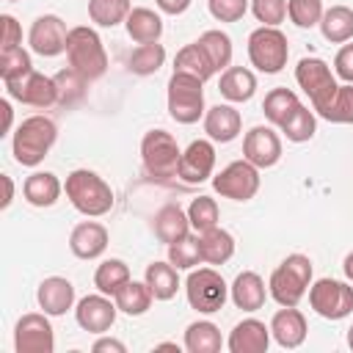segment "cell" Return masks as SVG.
I'll return each instance as SVG.
<instances>
[{
    "mask_svg": "<svg viewBox=\"0 0 353 353\" xmlns=\"http://www.w3.org/2000/svg\"><path fill=\"white\" fill-rule=\"evenodd\" d=\"M157 350H179L174 342H163V345H157Z\"/></svg>",
    "mask_w": 353,
    "mask_h": 353,
    "instance_id": "cell-55",
    "label": "cell"
},
{
    "mask_svg": "<svg viewBox=\"0 0 353 353\" xmlns=\"http://www.w3.org/2000/svg\"><path fill=\"white\" fill-rule=\"evenodd\" d=\"M312 309L325 320H342L353 312V287L339 279H320L309 287Z\"/></svg>",
    "mask_w": 353,
    "mask_h": 353,
    "instance_id": "cell-10",
    "label": "cell"
},
{
    "mask_svg": "<svg viewBox=\"0 0 353 353\" xmlns=\"http://www.w3.org/2000/svg\"><path fill=\"white\" fill-rule=\"evenodd\" d=\"M229 295H232V303L243 312H256L265 306V298H268V287L262 281L259 273L254 270H243L237 273V279L232 281L229 287Z\"/></svg>",
    "mask_w": 353,
    "mask_h": 353,
    "instance_id": "cell-23",
    "label": "cell"
},
{
    "mask_svg": "<svg viewBox=\"0 0 353 353\" xmlns=\"http://www.w3.org/2000/svg\"><path fill=\"white\" fill-rule=\"evenodd\" d=\"M320 30L325 36V41L331 44H345L353 39V8L347 6H331L323 11L320 19Z\"/></svg>",
    "mask_w": 353,
    "mask_h": 353,
    "instance_id": "cell-29",
    "label": "cell"
},
{
    "mask_svg": "<svg viewBox=\"0 0 353 353\" xmlns=\"http://www.w3.org/2000/svg\"><path fill=\"white\" fill-rule=\"evenodd\" d=\"M221 331L210 320H196L185 331V350L188 353H218L221 350Z\"/></svg>",
    "mask_w": 353,
    "mask_h": 353,
    "instance_id": "cell-32",
    "label": "cell"
},
{
    "mask_svg": "<svg viewBox=\"0 0 353 353\" xmlns=\"http://www.w3.org/2000/svg\"><path fill=\"white\" fill-rule=\"evenodd\" d=\"M154 234L160 237V243L171 245L182 237L190 234V221H188V212H182L176 204H165L163 210H157L154 215Z\"/></svg>",
    "mask_w": 353,
    "mask_h": 353,
    "instance_id": "cell-27",
    "label": "cell"
},
{
    "mask_svg": "<svg viewBox=\"0 0 353 353\" xmlns=\"http://www.w3.org/2000/svg\"><path fill=\"white\" fill-rule=\"evenodd\" d=\"M66 58L69 66L74 72H80L88 83L99 80L108 72V52L105 44L99 39V33L88 25H77L69 28V39H66Z\"/></svg>",
    "mask_w": 353,
    "mask_h": 353,
    "instance_id": "cell-3",
    "label": "cell"
},
{
    "mask_svg": "<svg viewBox=\"0 0 353 353\" xmlns=\"http://www.w3.org/2000/svg\"><path fill=\"white\" fill-rule=\"evenodd\" d=\"M334 74L345 83H353V44H345L334 58Z\"/></svg>",
    "mask_w": 353,
    "mask_h": 353,
    "instance_id": "cell-48",
    "label": "cell"
},
{
    "mask_svg": "<svg viewBox=\"0 0 353 353\" xmlns=\"http://www.w3.org/2000/svg\"><path fill=\"white\" fill-rule=\"evenodd\" d=\"M0 110H3V135H6V132H11V119H14L11 102H8V99H3V102H0Z\"/></svg>",
    "mask_w": 353,
    "mask_h": 353,
    "instance_id": "cell-53",
    "label": "cell"
},
{
    "mask_svg": "<svg viewBox=\"0 0 353 353\" xmlns=\"http://www.w3.org/2000/svg\"><path fill=\"white\" fill-rule=\"evenodd\" d=\"M342 270H345V276H347V281H353V251L345 256V262H342Z\"/></svg>",
    "mask_w": 353,
    "mask_h": 353,
    "instance_id": "cell-54",
    "label": "cell"
},
{
    "mask_svg": "<svg viewBox=\"0 0 353 353\" xmlns=\"http://www.w3.org/2000/svg\"><path fill=\"white\" fill-rule=\"evenodd\" d=\"M295 80L298 85L306 91L309 102H312V110L317 113L339 88L331 66L323 61V58H301L298 66H295Z\"/></svg>",
    "mask_w": 353,
    "mask_h": 353,
    "instance_id": "cell-9",
    "label": "cell"
},
{
    "mask_svg": "<svg viewBox=\"0 0 353 353\" xmlns=\"http://www.w3.org/2000/svg\"><path fill=\"white\" fill-rule=\"evenodd\" d=\"M306 317L295 309V306H281L276 314H273V320H270V336L281 345V347H287V350H292V347H301L303 345V339H306Z\"/></svg>",
    "mask_w": 353,
    "mask_h": 353,
    "instance_id": "cell-19",
    "label": "cell"
},
{
    "mask_svg": "<svg viewBox=\"0 0 353 353\" xmlns=\"http://www.w3.org/2000/svg\"><path fill=\"white\" fill-rule=\"evenodd\" d=\"M243 157L256 168H270L281 160V138L273 127H251L243 138Z\"/></svg>",
    "mask_w": 353,
    "mask_h": 353,
    "instance_id": "cell-15",
    "label": "cell"
},
{
    "mask_svg": "<svg viewBox=\"0 0 353 353\" xmlns=\"http://www.w3.org/2000/svg\"><path fill=\"white\" fill-rule=\"evenodd\" d=\"M240 130H243V119H240V110H234L232 105H212L204 113V132L215 143L234 141Z\"/></svg>",
    "mask_w": 353,
    "mask_h": 353,
    "instance_id": "cell-22",
    "label": "cell"
},
{
    "mask_svg": "<svg viewBox=\"0 0 353 353\" xmlns=\"http://www.w3.org/2000/svg\"><path fill=\"white\" fill-rule=\"evenodd\" d=\"M85 83H88V80H85L80 72H74L72 66H69V69H61V72L55 74L58 102H61V105H74V102H80L83 94H85Z\"/></svg>",
    "mask_w": 353,
    "mask_h": 353,
    "instance_id": "cell-44",
    "label": "cell"
},
{
    "mask_svg": "<svg viewBox=\"0 0 353 353\" xmlns=\"http://www.w3.org/2000/svg\"><path fill=\"white\" fill-rule=\"evenodd\" d=\"M218 218H221V210H218L215 199H210V196H199L188 207V221H190V229H196V234L218 226Z\"/></svg>",
    "mask_w": 353,
    "mask_h": 353,
    "instance_id": "cell-41",
    "label": "cell"
},
{
    "mask_svg": "<svg viewBox=\"0 0 353 353\" xmlns=\"http://www.w3.org/2000/svg\"><path fill=\"white\" fill-rule=\"evenodd\" d=\"M157 8H160L163 14L176 17V14H185V11L190 8V0H157Z\"/></svg>",
    "mask_w": 353,
    "mask_h": 353,
    "instance_id": "cell-51",
    "label": "cell"
},
{
    "mask_svg": "<svg viewBox=\"0 0 353 353\" xmlns=\"http://www.w3.org/2000/svg\"><path fill=\"white\" fill-rule=\"evenodd\" d=\"M63 190H66V199L72 201V207L77 212H83L85 218L108 215L110 207H113V190H110V185L97 171L74 168L66 176Z\"/></svg>",
    "mask_w": 353,
    "mask_h": 353,
    "instance_id": "cell-1",
    "label": "cell"
},
{
    "mask_svg": "<svg viewBox=\"0 0 353 353\" xmlns=\"http://www.w3.org/2000/svg\"><path fill=\"white\" fill-rule=\"evenodd\" d=\"M279 130L287 135V141L303 143V141H309V138L317 132V119H314V113L301 102V105L292 110V116H290Z\"/></svg>",
    "mask_w": 353,
    "mask_h": 353,
    "instance_id": "cell-40",
    "label": "cell"
},
{
    "mask_svg": "<svg viewBox=\"0 0 353 353\" xmlns=\"http://www.w3.org/2000/svg\"><path fill=\"white\" fill-rule=\"evenodd\" d=\"M179 146H176V138L165 130H149L141 141V160H143V168L149 176L154 179H171L176 176V168H179Z\"/></svg>",
    "mask_w": 353,
    "mask_h": 353,
    "instance_id": "cell-6",
    "label": "cell"
},
{
    "mask_svg": "<svg viewBox=\"0 0 353 353\" xmlns=\"http://www.w3.org/2000/svg\"><path fill=\"white\" fill-rule=\"evenodd\" d=\"M61 190H63V185L52 171H33L22 185V196L33 207H52L58 201Z\"/></svg>",
    "mask_w": 353,
    "mask_h": 353,
    "instance_id": "cell-24",
    "label": "cell"
},
{
    "mask_svg": "<svg viewBox=\"0 0 353 353\" xmlns=\"http://www.w3.org/2000/svg\"><path fill=\"white\" fill-rule=\"evenodd\" d=\"M323 0H287V17L298 28H314L323 19Z\"/></svg>",
    "mask_w": 353,
    "mask_h": 353,
    "instance_id": "cell-45",
    "label": "cell"
},
{
    "mask_svg": "<svg viewBox=\"0 0 353 353\" xmlns=\"http://www.w3.org/2000/svg\"><path fill=\"white\" fill-rule=\"evenodd\" d=\"M251 11L262 25L279 28L287 17V0H251Z\"/></svg>",
    "mask_w": 353,
    "mask_h": 353,
    "instance_id": "cell-46",
    "label": "cell"
},
{
    "mask_svg": "<svg viewBox=\"0 0 353 353\" xmlns=\"http://www.w3.org/2000/svg\"><path fill=\"white\" fill-rule=\"evenodd\" d=\"M204 80L185 74V72H174L168 77V113L174 121L179 124H196L207 110H204Z\"/></svg>",
    "mask_w": 353,
    "mask_h": 353,
    "instance_id": "cell-5",
    "label": "cell"
},
{
    "mask_svg": "<svg viewBox=\"0 0 353 353\" xmlns=\"http://www.w3.org/2000/svg\"><path fill=\"white\" fill-rule=\"evenodd\" d=\"M28 72H33V63H30L28 50H22V44L0 50V77H3V83H11V80H17Z\"/></svg>",
    "mask_w": 353,
    "mask_h": 353,
    "instance_id": "cell-42",
    "label": "cell"
},
{
    "mask_svg": "<svg viewBox=\"0 0 353 353\" xmlns=\"http://www.w3.org/2000/svg\"><path fill=\"white\" fill-rule=\"evenodd\" d=\"M130 281V268L121 259H105L94 273V287L105 295H116Z\"/></svg>",
    "mask_w": 353,
    "mask_h": 353,
    "instance_id": "cell-38",
    "label": "cell"
},
{
    "mask_svg": "<svg viewBox=\"0 0 353 353\" xmlns=\"http://www.w3.org/2000/svg\"><path fill=\"white\" fill-rule=\"evenodd\" d=\"M199 248H201V262L223 265V262H229L234 256V237L226 229L212 226V229L199 234Z\"/></svg>",
    "mask_w": 353,
    "mask_h": 353,
    "instance_id": "cell-26",
    "label": "cell"
},
{
    "mask_svg": "<svg viewBox=\"0 0 353 353\" xmlns=\"http://www.w3.org/2000/svg\"><path fill=\"white\" fill-rule=\"evenodd\" d=\"M132 11L130 0H88V17L99 28H113L127 19Z\"/></svg>",
    "mask_w": 353,
    "mask_h": 353,
    "instance_id": "cell-39",
    "label": "cell"
},
{
    "mask_svg": "<svg viewBox=\"0 0 353 353\" xmlns=\"http://www.w3.org/2000/svg\"><path fill=\"white\" fill-rule=\"evenodd\" d=\"M0 182H3V190H6V193H3L0 207L6 210V207L11 204V199H14V182H11V176H8V174H3V176H0Z\"/></svg>",
    "mask_w": 353,
    "mask_h": 353,
    "instance_id": "cell-52",
    "label": "cell"
},
{
    "mask_svg": "<svg viewBox=\"0 0 353 353\" xmlns=\"http://www.w3.org/2000/svg\"><path fill=\"white\" fill-rule=\"evenodd\" d=\"M66 39H69V30H66V22L55 14H41L36 17V22L30 25V33H28V44L36 55L41 58H55L61 52H66Z\"/></svg>",
    "mask_w": 353,
    "mask_h": 353,
    "instance_id": "cell-14",
    "label": "cell"
},
{
    "mask_svg": "<svg viewBox=\"0 0 353 353\" xmlns=\"http://www.w3.org/2000/svg\"><path fill=\"white\" fill-rule=\"evenodd\" d=\"M317 116L331 124H353V83L339 85L336 94L317 110Z\"/></svg>",
    "mask_w": 353,
    "mask_h": 353,
    "instance_id": "cell-36",
    "label": "cell"
},
{
    "mask_svg": "<svg viewBox=\"0 0 353 353\" xmlns=\"http://www.w3.org/2000/svg\"><path fill=\"white\" fill-rule=\"evenodd\" d=\"M0 22H3V50H8V47H19V44H22L19 22H17L11 14H3Z\"/></svg>",
    "mask_w": 353,
    "mask_h": 353,
    "instance_id": "cell-49",
    "label": "cell"
},
{
    "mask_svg": "<svg viewBox=\"0 0 353 353\" xmlns=\"http://www.w3.org/2000/svg\"><path fill=\"white\" fill-rule=\"evenodd\" d=\"M168 262L176 270H193L201 262V248H199V234L196 237H182L168 245Z\"/></svg>",
    "mask_w": 353,
    "mask_h": 353,
    "instance_id": "cell-43",
    "label": "cell"
},
{
    "mask_svg": "<svg viewBox=\"0 0 353 353\" xmlns=\"http://www.w3.org/2000/svg\"><path fill=\"white\" fill-rule=\"evenodd\" d=\"M14 347L17 353H52L55 350V334L47 320V312H30L17 320L14 328Z\"/></svg>",
    "mask_w": 353,
    "mask_h": 353,
    "instance_id": "cell-12",
    "label": "cell"
},
{
    "mask_svg": "<svg viewBox=\"0 0 353 353\" xmlns=\"http://www.w3.org/2000/svg\"><path fill=\"white\" fill-rule=\"evenodd\" d=\"M143 281L149 284L154 301H171L179 290V276H176V268L171 262H152L146 268Z\"/></svg>",
    "mask_w": 353,
    "mask_h": 353,
    "instance_id": "cell-30",
    "label": "cell"
},
{
    "mask_svg": "<svg viewBox=\"0 0 353 353\" xmlns=\"http://www.w3.org/2000/svg\"><path fill=\"white\" fill-rule=\"evenodd\" d=\"M185 292H188V303L201 314L221 312L229 298V287H226L223 276L212 268L190 270V276L185 281Z\"/></svg>",
    "mask_w": 353,
    "mask_h": 353,
    "instance_id": "cell-8",
    "label": "cell"
},
{
    "mask_svg": "<svg viewBox=\"0 0 353 353\" xmlns=\"http://www.w3.org/2000/svg\"><path fill=\"white\" fill-rule=\"evenodd\" d=\"M312 287V259L303 254H290L268 281V292L279 306H298Z\"/></svg>",
    "mask_w": 353,
    "mask_h": 353,
    "instance_id": "cell-4",
    "label": "cell"
},
{
    "mask_svg": "<svg viewBox=\"0 0 353 353\" xmlns=\"http://www.w3.org/2000/svg\"><path fill=\"white\" fill-rule=\"evenodd\" d=\"M270 345V325H265L262 320L256 317H245L240 320L232 334H229V342L226 347L232 353H265Z\"/></svg>",
    "mask_w": 353,
    "mask_h": 353,
    "instance_id": "cell-18",
    "label": "cell"
},
{
    "mask_svg": "<svg viewBox=\"0 0 353 353\" xmlns=\"http://www.w3.org/2000/svg\"><path fill=\"white\" fill-rule=\"evenodd\" d=\"M218 91L229 102H248L254 97V91H256V77L245 66H229V69L221 72Z\"/></svg>",
    "mask_w": 353,
    "mask_h": 353,
    "instance_id": "cell-25",
    "label": "cell"
},
{
    "mask_svg": "<svg viewBox=\"0 0 353 353\" xmlns=\"http://www.w3.org/2000/svg\"><path fill=\"white\" fill-rule=\"evenodd\" d=\"M248 58L251 63L265 72V74H276L287 66V58H290V44H287V36L279 30V28H270V25H262L256 28L251 36H248Z\"/></svg>",
    "mask_w": 353,
    "mask_h": 353,
    "instance_id": "cell-7",
    "label": "cell"
},
{
    "mask_svg": "<svg viewBox=\"0 0 353 353\" xmlns=\"http://www.w3.org/2000/svg\"><path fill=\"white\" fill-rule=\"evenodd\" d=\"M116 301H110L105 292L99 295H85L77 309H74V317H77V325L88 334H105L113 323H116Z\"/></svg>",
    "mask_w": 353,
    "mask_h": 353,
    "instance_id": "cell-17",
    "label": "cell"
},
{
    "mask_svg": "<svg viewBox=\"0 0 353 353\" xmlns=\"http://www.w3.org/2000/svg\"><path fill=\"white\" fill-rule=\"evenodd\" d=\"M6 91L11 99L22 102V105H30V108H50L58 102V85H55V77H47L41 72H28L11 83H6Z\"/></svg>",
    "mask_w": 353,
    "mask_h": 353,
    "instance_id": "cell-13",
    "label": "cell"
},
{
    "mask_svg": "<svg viewBox=\"0 0 353 353\" xmlns=\"http://www.w3.org/2000/svg\"><path fill=\"white\" fill-rule=\"evenodd\" d=\"M91 350H94V353H124V342L110 339V336H102V339H97V342L91 345Z\"/></svg>",
    "mask_w": 353,
    "mask_h": 353,
    "instance_id": "cell-50",
    "label": "cell"
},
{
    "mask_svg": "<svg viewBox=\"0 0 353 353\" xmlns=\"http://www.w3.org/2000/svg\"><path fill=\"white\" fill-rule=\"evenodd\" d=\"M124 25H127V36L138 44L160 41V36H163V19L152 8H132L127 14Z\"/></svg>",
    "mask_w": 353,
    "mask_h": 353,
    "instance_id": "cell-28",
    "label": "cell"
},
{
    "mask_svg": "<svg viewBox=\"0 0 353 353\" xmlns=\"http://www.w3.org/2000/svg\"><path fill=\"white\" fill-rule=\"evenodd\" d=\"M347 345H350V350H353V325L347 328Z\"/></svg>",
    "mask_w": 353,
    "mask_h": 353,
    "instance_id": "cell-56",
    "label": "cell"
},
{
    "mask_svg": "<svg viewBox=\"0 0 353 353\" xmlns=\"http://www.w3.org/2000/svg\"><path fill=\"white\" fill-rule=\"evenodd\" d=\"M113 301H116L119 312H124V314H130V317H138V314L149 312L154 295H152V290H149L146 281H132V279H130V281L113 295Z\"/></svg>",
    "mask_w": 353,
    "mask_h": 353,
    "instance_id": "cell-31",
    "label": "cell"
},
{
    "mask_svg": "<svg viewBox=\"0 0 353 353\" xmlns=\"http://www.w3.org/2000/svg\"><path fill=\"white\" fill-rule=\"evenodd\" d=\"M130 72L135 74H154L163 63H165V47L160 41H149V44H138L132 52H130Z\"/></svg>",
    "mask_w": 353,
    "mask_h": 353,
    "instance_id": "cell-37",
    "label": "cell"
},
{
    "mask_svg": "<svg viewBox=\"0 0 353 353\" xmlns=\"http://www.w3.org/2000/svg\"><path fill=\"white\" fill-rule=\"evenodd\" d=\"M36 301L50 317L66 314L72 309V303H74V284L69 279H63V276H50V279H44L39 284Z\"/></svg>",
    "mask_w": 353,
    "mask_h": 353,
    "instance_id": "cell-21",
    "label": "cell"
},
{
    "mask_svg": "<svg viewBox=\"0 0 353 353\" xmlns=\"http://www.w3.org/2000/svg\"><path fill=\"white\" fill-rule=\"evenodd\" d=\"M298 105H301V99H298L295 91H290V88H273V91L265 94L262 113H265V119H268L270 124L281 127V124L292 116V110H295Z\"/></svg>",
    "mask_w": 353,
    "mask_h": 353,
    "instance_id": "cell-34",
    "label": "cell"
},
{
    "mask_svg": "<svg viewBox=\"0 0 353 353\" xmlns=\"http://www.w3.org/2000/svg\"><path fill=\"white\" fill-rule=\"evenodd\" d=\"M212 188L215 193H221L223 199H232V201H248L256 196L259 190V168L254 163H248L245 157L243 160H234L229 163L226 168H221V174L212 176Z\"/></svg>",
    "mask_w": 353,
    "mask_h": 353,
    "instance_id": "cell-11",
    "label": "cell"
},
{
    "mask_svg": "<svg viewBox=\"0 0 353 353\" xmlns=\"http://www.w3.org/2000/svg\"><path fill=\"white\" fill-rule=\"evenodd\" d=\"M174 72L193 74V77H199V80H204V83L215 74V69L210 66L204 50H201L196 41H193V44H185V47L176 52V58H174Z\"/></svg>",
    "mask_w": 353,
    "mask_h": 353,
    "instance_id": "cell-35",
    "label": "cell"
},
{
    "mask_svg": "<svg viewBox=\"0 0 353 353\" xmlns=\"http://www.w3.org/2000/svg\"><path fill=\"white\" fill-rule=\"evenodd\" d=\"M69 248L77 259H97L108 248V229L97 221H83L69 234Z\"/></svg>",
    "mask_w": 353,
    "mask_h": 353,
    "instance_id": "cell-20",
    "label": "cell"
},
{
    "mask_svg": "<svg viewBox=\"0 0 353 353\" xmlns=\"http://www.w3.org/2000/svg\"><path fill=\"white\" fill-rule=\"evenodd\" d=\"M207 6L218 22H237L248 11L251 0H207Z\"/></svg>",
    "mask_w": 353,
    "mask_h": 353,
    "instance_id": "cell-47",
    "label": "cell"
},
{
    "mask_svg": "<svg viewBox=\"0 0 353 353\" xmlns=\"http://www.w3.org/2000/svg\"><path fill=\"white\" fill-rule=\"evenodd\" d=\"M6 3H17V0H6Z\"/></svg>",
    "mask_w": 353,
    "mask_h": 353,
    "instance_id": "cell-57",
    "label": "cell"
},
{
    "mask_svg": "<svg viewBox=\"0 0 353 353\" xmlns=\"http://www.w3.org/2000/svg\"><path fill=\"white\" fill-rule=\"evenodd\" d=\"M212 168H215V146H212V141L199 138L182 152L176 176L188 185H199L212 176Z\"/></svg>",
    "mask_w": 353,
    "mask_h": 353,
    "instance_id": "cell-16",
    "label": "cell"
},
{
    "mask_svg": "<svg viewBox=\"0 0 353 353\" xmlns=\"http://www.w3.org/2000/svg\"><path fill=\"white\" fill-rule=\"evenodd\" d=\"M196 44L204 50V55H207V61L215 72L229 69V63H232V39L223 30H204Z\"/></svg>",
    "mask_w": 353,
    "mask_h": 353,
    "instance_id": "cell-33",
    "label": "cell"
},
{
    "mask_svg": "<svg viewBox=\"0 0 353 353\" xmlns=\"http://www.w3.org/2000/svg\"><path fill=\"white\" fill-rule=\"evenodd\" d=\"M55 138H58V127L52 119L41 116V113L22 119L19 127L14 130V141H11L14 160L19 165H28V168L39 165L47 157V152L52 149Z\"/></svg>",
    "mask_w": 353,
    "mask_h": 353,
    "instance_id": "cell-2",
    "label": "cell"
}]
</instances>
